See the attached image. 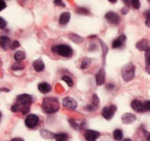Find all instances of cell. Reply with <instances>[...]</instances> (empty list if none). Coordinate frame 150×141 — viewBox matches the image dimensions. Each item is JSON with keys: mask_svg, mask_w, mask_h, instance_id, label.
Returning a JSON list of instances; mask_svg holds the SVG:
<instances>
[{"mask_svg": "<svg viewBox=\"0 0 150 141\" xmlns=\"http://www.w3.org/2000/svg\"><path fill=\"white\" fill-rule=\"evenodd\" d=\"M0 22H1V29H4L6 27V23H5V21H4V18H0Z\"/></svg>", "mask_w": 150, "mask_h": 141, "instance_id": "cell-35", "label": "cell"}, {"mask_svg": "<svg viewBox=\"0 0 150 141\" xmlns=\"http://www.w3.org/2000/svg\"><path fill=\"white\" fill-rule=\"evenodd\" d=\"M38 89L40 90V92L46 94V93H48V92H50L51 86H50L48 83H46V82H43V83H40L39 85H38Z\"/></svg>", "mask_w": 150, "mask_h": 141, "instance_id": "cell-16", "label": "cell"}, {"mask_svg": "<svg viewBox=\"0 0 150 141\" xmlns=\"http://www.w3.org/2000/svg\"><path fill=\"white\" fill-rule=\"evenodd\" d=\"M143 107H144V111H150V100L143 102Z\"/></svg>", "mask_w": 150, "mask_h": 141, "instance_id": "cell-28", "label": "cell"}, {"mask_svg": "<svg viewBox=\"0 0 150 141\" xmlns=\"http://www.w3.org/2000/svg\"><path fill=\"white\" fill-rule=\"evenodd\" d=\"M136 120V117L133 113H125L122 117V121L124 124H131Z\"/></svg>", "mask_w": 150, "mask_h": 141, "instance_id": "cell-13", "label": "cell"}, {"mask_svg": "<svg viewBox=\"0 0 150 141\" xmlns=\"http://www.w3.org/2000/svg\"><path fill=\"white\" fill-rule=\"evenodd\" d=\"M98 104H99V98L96 94H94L93 97H92V106L94 107H97L98 106Z\"/></svg>", "mask_w": 150, "mask_h": 141, "instance_id": "cell-24", "label": "cell"}, {"mask_svg": "<svg viewBox=\"0 0 150 141\" xmlns=\"http://www.w3.org/2000/svg\"><path fill=\"white\" fill-rule=\"evenodd\" d=\"M124 1L126 2L128 5H129V4H132V0H124Z\"/></svg>", "mask_w": 150, "mask_h": 141, "instance_id": "cell-40", "label": "cell"}, {"mask_svg": "<svg viewBox=\"0 0 150 141\" xmlns=\"http://www.w3.org/2000/svg\"><path fill=\"white\" fill-rule=\"evenodd\" d=\"M33 67H34V70H35L36 72H42L44 70V68H45V66H44V62L43 60H41V58H39V60H35L33 64Z\"/></svg>", "mask_w": 150, "mask_h": 141, "instance_id": "cell-14", "label": "cell"}, {"mask_svg": "<svg viewBox=\"0 0 150 141\" xmlns=\"http://www.w3.org/2000/svg\"><path fill=\"white\" fill-rule=\"evenodd\" d=\"M145 136H146L147 141H150V133H148V132H145Z\"/></svg>", "mask_w": 150, "mask_h": 141, "instance_id": "cell-37", "label": "cell"}, {"mask_svg": "<svg viewBox=\"0 0 150 141\" xmlns=\"http://www.w3.org/2000/svg\"><path fill=\"white\" fill-rule=\"evenodd\" d=\"M104 80H105V75H104V71L100 70L98 73L96 74V83L98 86H101L104 84Z\"/></svg>", "mask_w": 150, "mask_h": 141, "instance_id": "cell-15", "label": "cell"}, {"mask_svg": "<svg viewBox=\"0 0 150 141\" xmlns=\"http://www.w3.org/2000/svg\"><path fill=\"white\" fill-rule=\"evenodd\" d=\"M54 4H55V5H59L61 7H64L65 6V4L63 3L61 0H54Z\"/></svg>", "mask_w": 150, "mask_h": 141, "instance_id": "cell-34", "label": "cell"}, {"mask_svg": "<svg viewBox=\"0 0 150 141\" xmlns=\"http://www.w3.org/2000/svg\"><path fill=\"white\" fill-rule=\"evenodd\" d=\"M32 102H33L32 96L29 95V94L18 95L16 99V103L11 107V111L13 113H22L23 115H27L30 111Z\"/></svg>", "mask_w": 150, "mask_h": 141, "instance_id": "cell-1", "label": "cell"}, {"mask_svg": "<svg viewBox=\"0 0 150 141\" xmlns=\"http://www.w3.org/2000/svg\"><path fill=\"white\" fill-rule=\"evenodd\" d=\"M132 6L135 9H139L140 8V1L139 0H132Z\"/></svg>", "mask_w": 150, "mask_h": 141, "instance_id": "cell-29", "label": "cell"}, {"mask_svg": "<svg viewBox=\"0 0 150 141\" xmlns=\"http://www.w3.org/2000/svg\"><path fill=\"white\" fill-rule=\"evenodd\" d=\"M55 139L56 141H67L69 136L67 133H57L55 134Z\"/></svg>", "mask_w": 150, "mask_h": 141, "instance_id": "cell-22", "label": "cell"}, {"mask_svg": "<svg viewBox=\"0 0 150 141\" xmlns=\"http://www.w3.org/2000/svg\"><path fill=\"white\" fill-rule=\"evenodd\" d=\"M146 21H145V24H146L147 27H149L150 28V13H148V12H146Z\"/></svg>", "mask_w": 150, "mask_h": 141, "instance_id": "cell-33", "label": "cell"}, {"mask_svg": "<svg viewBox=\"0 0 150 141\" xmlns=\"http://www.w3.org/2000/svg\"><path fill=\"white\" fill-rule=\"evenodd\" d=\"M25 58H26V53H25L24 51H16V53H14V60H16V62H22Z\"/></svg>", "mask_w": 150, "mask_h": 141, "instance_id": "cell-19", "label": "cell"}, {"mask_svg": "<svg viewBox=\"0 0 150 141\" xmlns=\"http://www.w3.org/2000/svg\"><path fill=\"white\" fill-rule=\"evenodd\" d=\"M145 60L146 64H150V47L145 51Z\"/></svg>", "mask_w": 150, "mask_h": 141, "instance_id": "cell-30", "label": "cell"}, {"mask_svg": "<svg viewBox=\"0 0 150 141\" xmlns=\"http://www.w3.org/2000/svg\"><path fill=\"white\" fill-rule=\"evenodd\" d=\"M52 51L57 53L63 57H71L73 56V49L67 45H55L52 47Z\"/></svg>", "mask_w": 150, "mask_h": 141, "instance_id": "cell-3", "label": "cell"}, {"mask_svg": "<svg viewBox=\"0 0 150 141\" xmlns=\"http://www.w3.org/2000/svg\"><path fill=\"white\" fill-rule=\"evenodd\" d=\"M18 46H20V43H18V41H14L13 43H11V46H10V48L14 50V49H16Z\"/></svg>", "mask_w": 150, "mask_h": 141, "instance_id": "cell-32", "label": "cell"}, {"mask_svg": "<svg viewBox=\"0 0 150 141\" xmlns=\"http://www.w3.org/2000/svg\"><path fill=\"white\" fill-rule=\"evenodd\" d=\"M38 123H39V118L36 115H29L25 121V124L28 128H35Z\"/></svg>", "mask_w": 150, "mask_h": 141, "instance_id": "cell-6", "label": "cell"}, {"mask_svg": "<svg viewBox=\"0 0 150 141\" xmlns=\"http://www.w3.org/2000/svg\"><path fill=\"white\" fill-rule=\"evenodd\" d=\"M105 18H106L107 22H109L111 25H117L120 22V16L117 13H115L113 11H109L105 14Z\"/></svg>", "mask_w": 150, "mask_h": 141, "instance_id": "cell-7", "label": "cell"}, {"mask_svg": "<svg viewBox=\"0 0 150 141\" xmlns=\"http://www.w3.org/2000/svg\"><path fill=\"white\" fill-rule=\"evenodd\" d=\"M112 88H115V85H112V84H109V85H107V89H108V90L112 89Z\"/></svg>", "mask_w": 150, "mask_h": 141, "instance_id": "cell-38", "label": "cell"}, {"mask_svg": "<svg viewBox=\"0 0 150 141\" xmlns=\"http://www.w3.org/2000/svg\"><path fill=\"white\" fill-rule=\"evenodd\" d=\"M126 36L124 34H122L117 39H115V41L112 42V48H120V47H122L125 44V42H126Z\"/></svg>", "mask_w": 150, "mask_h": 141, "instance_id": "cell-10", "label": "cell"}, {"mask_svg": "<svg viewBox=\"0 0 150 141\" xmlns=\"http://www.w3.org/2000/svg\"><path fill=\"white\" fill-rule=\"evenodd\" d=\"M136 48L141 51H146L149 48V41L147 39H142L136 44Z\"/></svg>", "mask_w": 150, "mask_h": 141, "instance_id": "cell-12", "label": "cell"}, {"mask_svg": "<svg viewBox=\"0 0 150 141\" xmlns=\"http://www.w3.org/2000/svg\"><path fill=\"white\" fill-rule=\"evenodd\" d=\"M131 106H132L133 109H134V111H136L137 113H142V111H144V107H143V102H141L140 100L134 99L132 101V103H131Z\"/></svg>", "mask_w": 150, "mask_h": 141, "instance_id": "cell-11", "label": "cell"}, {"mask_svg": "<svg viewBox=\"0 0 150 141\" xmlns=\"http://www.w3.org/2000/svg\"><path fill=\"white\" fill-rule=\"evenodd\" d=\"M91 64V60H88V58H85V60H83V64H81V69H87L88 68V66Z\"/></svg>", "mask_w": 150, "mask_h": 141, "instance_id": "cell-26", "label": "cell"}, {"mask_svg": "<svg viewBox=\"0 0 150 141\" xmlns=\"http://www.w3.org/2000/svg\"><path fill=\"white\" fill-rule=\"evenodd\" d=\"M122 141H132L131 139H125V140H122Z\"/></svg>", "mask_w": 150, "mask_h": 141, "instance_id": "cell-43", "label": "cell"}, {"mask_svg": "<svg viewBox=\"0 0 150 141\" xmlns=\"http://www.w3.org/2000/svg\"><path fill=\"white\" fill-rule=\"evenodd\" d=\"M42 108L46 113H54L59 109V102L55 98H45L42 103Z\"/></svg>", "mask_w": 150, "mask_h": 141, "instance_id": "cell-2", "label": "cell"}, {"mask_svg": "<svg viewBox=\"0 0 150 141\" xmlns=\"http://www.w3.org/2000/svg\"><path fill=\"white\" fill-rule=\"evenodd\" d=\"M11 69L13 71H18V70H23L24 69V66H23L22 64H20V62H18V64H14L13 66L11 67Z\"/></svg>", "mask_w": 150, "mask_h": 141, "instance_id": "cell-27", "label": "cell"}, {"mask_svg": "<svg viewBox=\"0 0 150 141\" xmlns=\"http://www.w3.org/2000/svg\"><path fill=\"white\" fill-rule=\"evenodd\" d=\"M69 39H71V41H74L75 43H78V44L81 43V42H83V40H84L83 38L80 37V36L77 35V34H69Z\"/></svg>", "mask_w": 150, "mask_h": 141, "instance_id": "cell-21", "label": "cell"}, {"mask_svg": "<svg viewBox=\"0 0 150 141\" xmlns=\"http://www.w3.org/2000/svg\"><path fill=\"white\" fill-rule=\"evenodd\" d=\"M109 2H111V3H117V0H108Z\"/></svg>", "mask_w": 150, "mask_h": 141, "instance_id": "cell-42", "label": "cell"}, {"mask_svg": "<svg viewBox=\"0 0 150 141\" xmlns=\"http://www.w3.org/2000/svg\"><path fill=\"white\" fill-rule=\"evenodd\" d=\"M11 141H24V140H23L22 138H13Z\"/></svg>", "mask_w": 150, "mask_h": 141, "instance_id": "cell-39", "label": "cell"}, {"mask_svg": "<svg viewBox=\"0 0 150 141\" xmlns=\"http://www.w3.org/2000/svg\"><path fill=\"white\" fill-rule=\"evenodd\" d=\"M99 136H100L99 132L94 131V130H87L84 133V137H85V139L87 141H96V139Z\"/></svg>", "mask_w": 150, "mask_h": 141, "instance_id": "cell-9", "label": "cell"}, {"mask_svg": "<svg viewBox=\"0 0 150 141\" xmlns=\"http://www.w3.org/2000/svg\"><path fill=\"white\" fill-rule=\"evenodd\" d=\"M5 3H4V1H2V9H4V8H5Z\"/></svg>", "mask_w": 150, "mask_h": 141, "instance_id": "cell-41", "label": "cell"}, {"mask_svg": "<svg viewBox=\"0 0 150 141\" xmlns=\"http://www.w3.org/2000/svg\"><path fill=\"white\" fill-rule=\"evenodd\" d=\"M41 136L44 138H46V139H48V138H49V139H51V138H55V134H53L50 131H46V130H42Z\"/></svg>", "mask_w": 150, "mask_h": 141, "instance_id": "cell-20", "label": "cell"}, {"mask_svg": "<svg viewBox=\"0 0 150 141\" xmlns=\"http://www.w3.org/2000/svg\"><path fill=\"white\" fill-rule=\"evenodd\" d=\"M148 1H149V2H150V0H148Z\"/></svg>", "mask_w": 150, "mask_h": 141, "instance_id": "cell-44", "label": "cell"}, {"mask_svg": "<svg viewBox=\"0 0 150 141\" xmlns=\"http://www.w3.org/2000/svg\"><path fill=\"white\" fill-rule=\"evenodd\" d=\"M62 80H63L64 82H67V84L69 86V87H71V86H73V84H74V83H73V80H71L69 77H67V76H63V77H62Z\"/></svg>", "mask_w": 150, "mask_h": 141, "instance_id": "cell-25", "label": "cell"}, {"mask_svg": "<svg viewBox=\"0 0 150 141\" xmlns=\"http://www.w3.org/2000/svg\"><path fill=\"white\" fill-rule=\"evenodd\" d=\"M77 12H78V13H85V14H88V13H89L88 9H86V8H78Z\"/></svg>", "mask_w": 150, "mask_h": 141, "instance_id": "cell-31", "label": "cell"}, {"mask_svg": "<svg viewBox=\"0 0 150 141\" xmlns=\"http://www.w3.org/2000/svg\"><path fill=\"white\" fill-rule=\"evenodd\" d=\"M10 39L8 37H5V36H2L1 39H0V45L3 49H7L10 46Z\"/></svg>", "mask_w": 150, "mask_h": 141, "instance_id": "cell-18", "label": "cell"}, {"mask_svg": "<svg viewBox=\"0 0 150 141\" xmlns=\"http://www.w3.org/2000/svg\"><path fill=\"white\" fill-rule=\"evenodd\" d=\"M112 136L117 141L122 140V130H120V129L115 130V131H113V133H112Z\"/></svg>", "mask_w": 150, "mask_h": 141, "instance_id": "cell-23", "label": "cell"}, {"mask_svg": "<svg viewBox=\"0 0 150 141\" xmlns=\"http://www.w3.org/2000/svg\"><path fill=\"white\" fill-rule=\"evenodd\" d=\"M122 79L126 82H130L131 80L134 79L135 76V66L133 64H128L125 66L122 70Z\"/></svg>", "mask_w": 150, "mask_h": 141, "instance_id": "cell-4", "label": "cell"}, {"mask_svg": "<svg viewBox=\"0 0 150 141\" xmlns=\"http://www.w3.org/2000/svg\"><path fill=\"white\" fill-rule=\"evenodd\" d=\"M62 104L65 108L67 109H76V107L78 106V103L74 98L71 97H65L62 100Z\"/></svg>", "mask_w": 150, "mask_h": 141, "instance_id": "cell-8", "label": "cell"}, {"mask_svg": "<svg viewBox=\"0 0 150 141\" xmlns=\"http://www.w3.org/2000/svg\"><path fill=\"white\" fill-rule=\"evenodd\" d=\"M145 70H146L147 73L150 74V64H146V69Z\"/></svg>", "mask_w": 150, "mask_h": 141, "instance_id": "cell-36", "label": "cell"}, {"mask_svg": "<svg viewBox=\"0 0 150 141\" xmlns=\"http://www.w3.org/2000/svg\"><path fill=\"white\" fill-rule=\"evenodd\" d=\"M69 18H71V13L69 12H63L59 16V24L64 26V25H67L69 22Z\"/></svg>", "mask_w": 150, "mask_h": 141, "instance_id": "cell-17", "label": "cell"}, {"mask_svg": "<svg viewBox=\"0 0 150 141\" xmlns=\"http://www.w3.org/2000/svg\"><path fill=\"white\" fill-rule=\"evenodd\" d=\"M117 111V106H110L109 107H104L102 109V117L104 118L105 120H110L111 118L113 117L115 113Z\"/></svg>", "mask_w": 150, "mask_h": 141, "instance_id": "cell-5", "label": "cell"}]
</instances>
